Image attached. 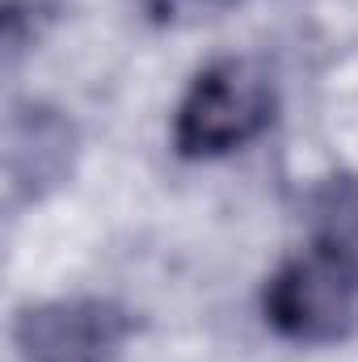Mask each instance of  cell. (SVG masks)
Wrapping results in <instances>:
<instances>
[{"label":"cell","mask_w":358,"mask_h":362,"mask_svg":"<svg viewBox=\"0 0 358 362\" xmlns=\"http://www.w3.org/2000/svg\"><path fill=\"white\" fill-rule=\"evenodd\" d=\"M278 118V81L258 55H219L194 72L173 110V152L181 160H219Z\"/></svg>","instance_id":"cell-1"},{"label":"cell","mask_w":358,"mask_h":362,"mask_svg":"<svg viewBox=\"0 0 358 362\" xmlns=\"http://www.w3.org/2000/svg\"><path fill=\"white\" fill-rule=\"evenodd\" d=\"M266 325L295 346H342L358 333V257L312 236L262 286Z\"/></svg>","instance_id":"cell-2"},{"label":"cell","mask_w":358,"mask_h":362,"mask_svg":"<svg viewBox=\"0 0 358 362\" xmlns=\"http://www.w3.org/2000/svg\"><path fill=\"white\" fill-rule=\"evenodd\" d=\"M135 316L97 295L42 299L13 316V350L21 362H122Z\"/></svg>","instance_id":"cell-3"},{"label":"cell","mask_w":358,"mask_h":362,"mask_svg":"<svg viewBox=\"0 0 358 362\" xmlns=\"http://www.w3.org/2000/svg\"><path fill=\"white\" fill-rule=\"evenodd\" d=\"M81 160V127L51 101H13L4 118V202L34 206L68 185Z\"/></svg>","instance_id":"cell-4"},{"label":"cell","mask_w":358,"mask_h":362,"mask_svg":"<svg viewBox=\"0 0 358 362\" xmlns=\"http://www.w3.org/2000/svg\"><path fill=\"white\" fill-rule=\"evenodd\" d=\"M308 219H312L316 236L350 249L358 257V177L354 173L321 181L308 194Z\"/></svg>","instance_id":"cell-5"},{"label":"cell","mask_w":358,"mask_h":362,"mask_svg":"<svg viewBox=\"0 0 358 362\" xmlns=\"http://www.w3.org/2000/svg\"><path fill=\"white\" fill-rule=\"evenodd\" d=\"M241 0H144V13L152 25H198L219 13H228Z\"/></svg>","instance_id":"cell-6"}]
</instances>
